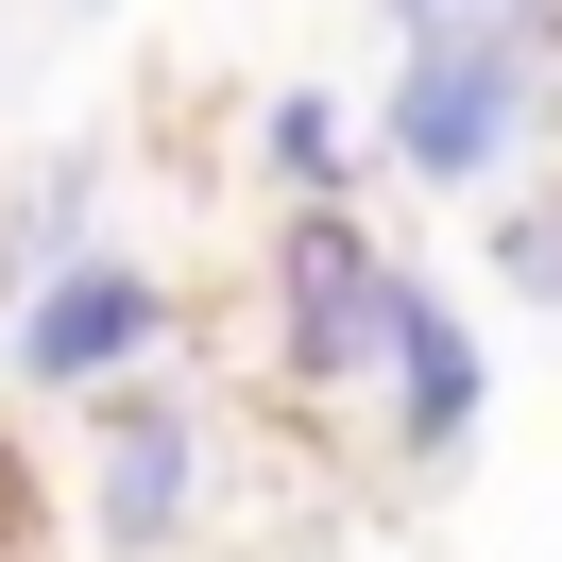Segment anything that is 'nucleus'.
<instances>
[{"mask_svg": "<svg viewBox=\"0 0 562 562\" xmlns=\"http://www.w3.org/2000/svg\"><path fill=\"white\" fill-rule=\"evenodd\" d=\"M512 120H528V18H512V0L426 18L409 69H392V154H409L426 188H477L494 154H512Z\"/></svg>", "mask_w": 562, "mask_h": 562, "instance_id": "obj_1", "label": "nucleus"}, {"mask_svg": "<svg viewBox=\"0 0 562 562\" xmlns=\"http://www.w3.org/2000/svg\"><path fill=\"white\" fill-rule=\"evenodd\" d=\"M273 273H290V375H307V392H341V375H375V358H392V290H409V273H392V239L341 205V188L290 205Z\"/></svg>", "mask_w": 562, "mask_h": 562, "instance_id": "obj_2", "label": "nucleus"}, {"mask_svg": "<svg viewBox=\"0 0 562 562\" xmlns=\"http://www.w3.org/2000/svg\"><path fill=\"white\" fill-rule=\"evenodd\" d=\"M154 341H171V290L137 256H52V290L18 307V375L35 392H120Z\"/></svg>", "mask_w": 562, "mask_h": 562, "instance_id": "obj_3", "label": "nucleus"}, {"mask_svg": "<svg viewBox=\"0 0 562 562\" xmlns=\"http://www.w3.org/2000/svg\"><path fill=\"white\" fill-rule=\"evenodd\" d=\"M477 392H494V358L460 341V307L409 273V290H392V443H409V460H443L460 426H477Z\"/></svg>", "mask_w": 562, "mask_h": 562, "instance_id": "obj_4", "label": "nucleus"}, {"mask_svg": "<svg viewBox=\"0 0 562 562\" xmlns=\"http://www.w3.org/2000/svg\"><path fill=\"white\" fill-rule=\"evenodd\" d=\"M103 528L120 546H171L188 528V409L171 392H120L103 409Z\"/></svg>", "mask_w": 562, "mask_h": 562, "instance_id": "obj_5", "label": "nucleus"}, {"mask_svg": "<svg viewBox=\"0 0 562 562\" xmlns=\"http://www.w3.org/2000/svg\"><path fill=\"white\" fill-rule=\"evenodd\" d=\"M256 154H273V171H290V188H341V171H358V120H341V103H324V86H290V103H273V120H256Z\"/></svg>", "mask_w": 562, "mask_h": 562, "instance_id": "obj_6", "label": "nucleus"}, {"mask_svg": "<svg viewBox=\"0 0 562 562\" xmlns=\"http://www.w3.org/2000/svg\"><path fill=\"white\" fill-rule=\"evenodd\" d=\"M494 273H512L528 307H562V188H546V205H512V222H494Z\"/></svg>", "mask_w": 562, "mask_h": 562, "instance_id": "obj_7", "label": "nucleus"}, {"mask_svg": "<svg viewBox=\"0 0 562 562\" xmlns=\"http://www.w3.org/2000/svg\"><path fill=\"white\" fill-rule=\"evenodd\" d=\"M375 18H392V35H426V18H460V0H375Z\"/></svg>", "mask_w": 562, "mask_h": 562, "instance_id": "obj_8", "label": "nucleus"}]
</instances>
